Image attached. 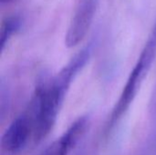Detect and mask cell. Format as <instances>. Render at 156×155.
<instances>
[{
    "instance_id": "obj_3",
    "label": "cell",
    "mask_w": 156,
    "mask_h": 155,
    "mask_svg": "<svg viewBox=\"0 0 156 155\" xmlns=\"http://www.w3.org/2000/svg\"><path fill=\"white\" fill-rule=\"evenodd\" d=\"M32 138V122L27 112H25L16 117L3 133L0 140V155L20 154Z\"/></svg>"
},
{
    "instance_id": "obj_1",
    "label": "cell",
    "mask_w": 156,
    "mask_h": 155,
    "mask_svg": "<svg viewBox=\"0 0 156 155\" xmlns=\"http://www.w3.org/2000/svg\"><path fill=\"white\" fill-rule=\"evenodd\" d=\"M93 46L92 42L89 43L55 76L37 87L27 111L32 122L34 144L46 139L53 130L66 95L73 80L90 61Z\"/></svg>"
},
{
    "instance_id": "obj_6",
    "label": "cell",
    "mask_w": 156,
    "mask_h": 155,
    "mask_svg": "<svg viewBox=\"0 0 156 155\" xmlns=\"http://www.w3.org/2000/svg\"><path fill=\"white\" fill-rule=\"evenodd\" d=\"M23 25V20L21 16L17 15H13L5 17L1 25V33H0V46L1 52H3L9 43L10 39L14 35H16Z\"/></svg>"
},
{
    "instance_id": "obj_9",
    "label": "cell",
    "mask_w": 156,
    "mask_h": 155,
    "mask_svg": "<svg viewBox=\"0 0 156 155\" xmlns=\"http://www.w3.org/2000/svg\"><path fill=\"white\" fill-rule=\"evenodd\" d=\"M140 155H147V154H146V153H145V152H144V153H142V154H140Z\"/></svg>"
},
{
    "instance_id": "obj_5",
    "label": "cell",
    "mask_w": 156,
    "mask_h": 155,
    "mask_svg": "<svg viewBox=\"0 0 156 155\" xmlns=\"http://www.w3.org/2000/svg\"><path fill=\"white\" fill-rule=\"evenodd\" d=\"M89 127V117L81 116L75 120L67 131L52 143L41 155H69L83 137Z\"/></svg>"
},
{
    "instance_id": "obj_2",
    "label": "cell",
    "mask_w": 156,
    "mask_h": 155,
    "mask_svg": "<svg viewBox=\"0 0 156 155\" xmlns=\"http://www.w3.org/2000/svg\"><path fill=\"white\" fill-rule=\"evenodd\" d=\"M156 57V19L141 54L131 71L126 84L116 101L104 127V136L109 137L126 115L141 86L147 77Z\"/></svg>"
},
{
    "instance_id": "obj_4",
    "label": "cell",
    "mask_w": 156,
    "mask_h": 155,
    "mask_svg": "<svg viewBox=\"0 0 156 155\" xmlns=\"http://www.w3.org/2000/svg\"><path fill=\"white\" fill-rule=\"evenodd\" d=\"M99 0H80L65 35V46L79 45L90 30L98 9Z\"/></svg>"
},
{
    "instance_id": "obj_7",
    "label": "cell",
    "mask_w": 156,
    "mask_h": 155,
    "mask_svg": "<svg viewBox=\"0 0 156 155\" xmlns=\"http://www.w3.org/2000/svg\"><path fill=\"white\" fill-rule=\"evenodd\" d=\"M149 115L151 122V133L148 139V145L145 153L147 155H156V85L150 100Z\"/></svg>"
},
{
    "instance_id": "obj_8",
    "label": "cell",
    "mask_w": 156,
    "mask_h": 155,
    "mask_svg": "<svg viewBox=\"0 0 156 155\" xmlns=\"http://www.w3.org/2000/svg\"><path fill=\"white\" fill-rule=\"evenodd\" d=\"M11 1H13V0H0V2H1L2 4H6V3L11 2Z\"/></svg>"
}]
</instances>
